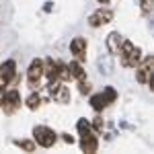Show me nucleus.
Instances as JSON below:
<instances>
[{"label": "nucleus", "mask_w": 154, "mask_h": 154, "mask_svg": "<svg viewBox=\"0 0 154 154\" xmlns=\"http://www.w3.org/2000/svg\"><path fill=\"white\" fill-rule=\"evenodd\" d=\"M41 78H43V60H33L31 66H29V70H27L29 86H31V88H37Z\"/></svg>", "instance_id": "20e7f679"}, {"label": "nucleus", "mask_w": 154, "mask_h": 154, "mask_svg": "<svg viewBox=\"0 0 154 154\" xmlns=\"http://www.w3.org/2000/svg\"><path fill=\"white\" fill-rule=\"evenodd\" d=\"M111 19H113V12L109 11V8H99L97 12L91 14L88 23H91V27H101V25H105V23H111Z\"/></svg>", "instance_id": "0eeeda50"}, {"label": "nucleus", "mask_w": 154, "mask_h": 154, "mask_svg": "<svg viewBox=\"0 0 154 154\" xmlns=\"http://www.w3.org/2000/svg\"><path fill=\"white\" fill-rule=\"evenodd\" d=\"M4 93H6V91H4V86H0V105H2V99H4Z\"/></svg>", "instance_id": "4be33fe9"}, {"label": "nucleus", "mask_w": 154, "mask_h": 154, "mask_svg": "<svg viewBox=\"0 0 154 154\" xmlns=\"http://www.w3.org/2000/svg\"><path fill=\"white\" fill-rule=\"evenodd\" d=\"M33 136H35V142L39 146H43V148H49V146H54L56 140H58V136H56V131L45 128V125H37L35 130H33Z\"/></svg>", "instance_id": "f03ea898"}, {"label": "nucleus", "mask_w": 154, "mask_h": 154, "mask_svg": "<svg viewBox=\"0 0 154 154\" xmlns=\"http://www.w3.org/2000/svg\"><path fill=\"white\" fill-rule=\"evenodd\" d=\"M58 72H60V62H54V60L43 62V74L49 80H58Z\"/></svg>", "instance_id": "9d476101"}, {"label": "nucleus", "mask_w": 154, "mask_h": 154, "mask_svg": "<svg viewBox=\"0 0 154 154\" xmlns=\"http://www.w3.org/2000/svg\"><path fill=\"white\" fill-rule=\"evenodd\" d=\"M107 105H109V103H107V99H105L103 93H101V95H93V97H91V107H93L95 111H103Z\"/></svg>", "instance_id": "ddd939ff"}, {"label": "nucleus", "mask_w": 154, "mask_h": 154, "mask_svg": "<svg viewBox=\"0 0 154 154\" xmlns=\"http://www.w3.org/2000/svg\"><path fill=\"white\" fill-rule=\"evenodd\" d=\"M154 58L152 56H146L142 62H138V66H136V78H138V82L146 84L148 82V78L154 74Z\"/></svg>", "instance_id": "7ed1b4c3"}, {"label": "nucleus", "mask_w": 154, "mask_h": 154, "mask_svg": "<svg viewBox=\"0 0 154 154\" xmlns=\"http://www.w3.org/2000/svg\"><path fill=\"white\" fill-rule=\"evenodd\" d=\"M80 148H82V152H88V154L97 152V148H99V140H97V136H93V131L86 134V136H82V140H80Z\"/></svg>", "instance_id": "1a4fd4ad"}, {"label": "nucleus", "mask_w": 154, "mask_h": 154, "mask_svg": "<svg viewBox=\"0 0 154 154\" xmlns=\"http://www.w3.org/2000/svg\"><path fill=\"white\" fill-rule=\"evenodd\" d=\"M25 105L29 107V109H33V111H35L37 107L41 105V99H39V95H35V93H33V95H29V97H27V101H25Z\"/></svg>", "instance_id": "4468645a"}, {"label": "nucleus", "mask_w": 154, "mask_h": 154, "mask_svg": "<svg viewBox=\"0 0 154 154\" xmlns=\"http://www.w3.org/2000/svg\"><path fill=\"white\" fill-rule=\"evenodd\" d=\"M121 35L119 33H111V35L107 37V48L111 49L113 54H119V48H121Z\"/></svg>", "instance_id": "f8f14e48"}, {"label": "nucleus", "mask_w": 154, "mask_h": 154, "mask_svg": "<svg viewBox=\"0 0 154 154\" xmlns=\"http://www.w3.org/2000/svg\"><path fill=\"white\" fill-rule=\"evenodd\" d=\"M70 49H72V54L76 56V60L82 62L86 58V39L84 37H74L70 43Z\"/></svg>", "instance_id": "6e6552de"}, {"label": "nucleus", "mask_w": 154, "mask_h": 154, "mask_svg": "<svg viewBox=\"0 0 154 154\" xmlns=\"http://www.w3.org/2000/svg\"><path fill=\"white\" fill-rule=\"evenodd\" d=\"M119 58H121V64H123L125 68H136V66H138V62L142 60V51L136 48L131 41H121Z\"/></svg>", "instance_id": "f257e3e1"}, {"label": "nucleus", "mask_w": 154, "mask_h": 154, "mask_svg": "<svg viewBox=\"0 0 154 154\" xmlns=\"http://www.w3.org/2000/svg\"><path fill=\"white\" fill-rule=\"evenodd\" d=\"M103 95H105V99H107V103H113L115 99H117V93L111 88V86H107L105 91H103Z\"/></svg>", "instance_id": "dca6fc26"}, {"label": "nucleus", "mask_w": 154, "mask_h": 154, "mask_svg": "<svg viewBox=\"0 0 154 154\" xmlns=\"http://www.w3.org/2000/svg\"><path fill=\"white\" fill-rule=\"evenodd\" d=\"M76 130H78V134H80V136H86V134H91V123H88L86 119H78Z\"/></svg>", "instance_id": "2eb2a0df"}, {"label": "nucleus", "mask_w": 154, "mask_h": 154, "mask_svg": "<svg viewBox=\"0 0 154 154\" xmlns=\"http://www.w3.org/2000/svg\"><path fill=\"white\" fill-rule=\"evenodd\" d=\"M99 2H103V4H109V0H99Z\"/></svg>", "instance_id": "5701e85b"}, {"label": "nucleus", "mask_w": 154, "mask_h": 154, "mask_svg": "<svg viewBox=\"0 0 154 154\" xmlns=\"http://www.w3.org/2000/svg\"><path fill=\"white\" fill-rule=\"evenodd\" d=\"M140 4H142L144 14H150L152 12V0H140Z\"/></svg>", "instance_id": "a211bd4d"}, {"label": "nucleus", "mask_w": 154, "mask_h": 154, "mask_svg": "<svg viewBox=\"0 0 154 154\" xmlns=\"http://www.w3.org/2000/svg\"><path fill=\"white\" fill-rule=\"evenodd\" d=\"M66 68H68V74H70V78H76V80L84 78L82 64H80L78 60H76V62H70V64H66Z\"/></svg>", "instance_id": "9b49d317"}, {"label": "nucleus", "mask_w": 154, "mask_h": 154, "mask_svg": "<svg viewBox=\"0 0 154 154\" xmlns=\"http://www.w3.org/2000/svg\"><path fill=\"white\" fill-rule=\"evenodd\" d=\"M17 146L23 148V150H27V152H33V150H35V144L29 142V140H21V142H17Z\"/></svg>", "instance_id": "f3484780"}, {"label": "nucleus", "mask_w": 154, "mask_h": 154, "mask_svg": "<svg viewBox=\"0 0 154 154\" xmlns=\"http://www.w3.org/2000/svg\"><path fill=\"white\" fill-rule=\"evenodd\" d=\"M80 93H82V95H88V93H91V82L84 80V78H80Z\"/></svg>", "instance_id": "6ab92c4d"}, {"label": "nucleus", "mask_w": 154, "mask_h": 154, "mask_svg": "<svg viewBox=\"0 0 154 154\" xmlns=\"http://www.w3.org/2000/svg\"><path fill=\"white\" fill-rule=\"evenodd\" d=\"M2 107H4L6 113H14V111L21 107V95H19V91H8V93H4Z\"/></svg>", "instance_id": "39448f33"}, {"label": "nucleus", "mask_w": 154, "mask_h": 154, "mask_svg": "<svg viewBox=\"0 0 154 154\" xmlns=\"http://www.w3.org/2000/svg\"><path fill=\"white\" fill-rule=\"evenodd\" d=\"M14 72H17V64L14 60H6L4 64H0V86H6L14 78Z\"/></svg>", "instance_id": "423d86ee"}, {"label": "nucleus", "mask_w": 154, "mask_h": 154, "mask_svg": "<svg viewBox=\"0 0 154 154\" xmlns=\"http://www.w3.org/2000/svg\"><path fill=\"white\" fill-rule=\"evenodd\" d=\"M64 140H66L68 144H72V142H74V138H72V136H68V134H64Z\"/></svg>", "instance_id": "412c9836"}, {"label": "nucleus", "mask_w": 154, "mask_h": 154, "mask_svg": "<svg viewBox=\"0 0 154 154\" xmlns=\"http://www.w3.org/2000/svg\"><path fill=\"white\" fill-rule=\"evenodd\" d=\"M93 128H95V131H103V119L97 117V119H95V123H93Z\"/></svg>", "instance_id": "aec40b11"}]
</instances>
